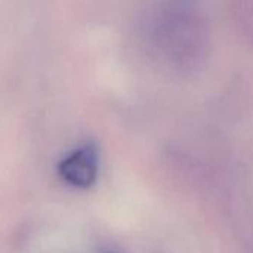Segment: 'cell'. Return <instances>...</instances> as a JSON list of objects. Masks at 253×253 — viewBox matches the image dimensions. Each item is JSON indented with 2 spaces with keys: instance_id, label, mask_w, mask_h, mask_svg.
<instances>
[{
  "instance_id": "1",
  "label": "cell",
  "mask_w": 253,
  "mask_h": 253,
  "mask_svg": "<svg viewBox=\"0 0 253 253\" xmlns=\"http://www.w3.org/2000/svg\"><path fill=\"white\" fill-rule=\"evenodd\" d=\"M61 176L71 185L90 187L98 173V153L95 147L84 145L71 153L59 165Z\"/></svg>"
}]
</instances>
